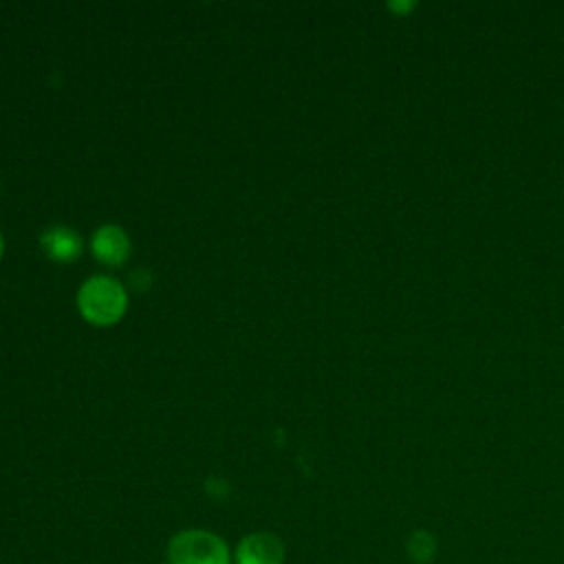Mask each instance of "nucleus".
<instances>
[{"label": "nucleus", "instance_id": "nucleus-1", "mask_svg": "<svg viewBox=\"0 0 564 564\" xmlns=\"http://www.w3.org/2000/svg\"><path fill=\"white\" fill-rule=\"evenodd\" d=\"M79 317L95 328H110L119 324L130 306L126 284L110 273H90L75 293Z\"/></svg>", "mask_w": 564, "mask_h": 564}, {"label": "nucleus", "instance_id": "nucleus-2", "mask_svg": "<svg viewBox=\"0 0 564 564\" xmlns=\"http://www.w3.org/2000/svg\"><path fill=\"white\" fill-rule=\"evenodd\" d=\"M170 564H231L227 542L209 529H183L174 533L165 549Z\"/></svg>", "mask_w": 564, "mask_h": 564}, {"label": "nucleus", "instance_id": "nucleus-3", "mask_svg": "<svg viewBox=\"0 0 564 564\" xmlns=\"http://www.w3.org/2000/svg\"><path fill=\"white\" fill-rule=\"evenodd\" d=\"M90 256L106 269L123 267L132 256V238L119 223H101L88 238Z\"/></svg>", "mask_w": 564, "mask_h": 564}, {"label": "nucleus", "instance_id": "nucleus-4", "mask_svg": "<svg viewBox=\"0 0 564 564\" xmlns=\"http://www.w3.org/2000/svg\"><path fill=\"white\" fill-rule=\"evenodd\" d=\"M284 542L271 531H251L240 538L234 564H284Z\"/></svg>", "mask_w": 564, "mask_h": 564}, {"label": "nucleus", "instance_id": "nucleus-5", "mask_svg": "<svg viewBox=\"0 0 564 564\" xmlns=\"http://www.w3.org/2000/svg\"><path fill=\"white\" fill-rule=\"evenodd\" d=\"M37 245L42 253L55 264H70L84 253V238L70 225H48L40 231Z\"/></svg>", "mask_w": 564, "mask_h": 564}, {"label": "nucleus", "instance_id": "nucleus-6", "mask_svg": "<svg viewBox=\"0 0 564 564\" xmlns=\"http://www.w3.org/2000/svg\"><path fill=\"white\" fill-rule=\"evenodd\" d=\"M405 549L414 564H430L438 551V540L430 529H414L405 542Z\"/></svg>", "mask_w": 564, "mask_h": 564}, {"label": "nucleus", "instance_id": "nucleus-7", "mask_svg": "<svg viewBox=\"0 0 564 564\" xmlns=\"http://www.w3.org/2000/svg\"><path fill=\"white\" fill-rule=\"evenodd\" d=\"M388 7H390V9H394V11H403V13H408V11L414 7V2H390Z\"/></svg>", "mask_w": 564, "mask_h": 564}, {"label": "nucleus", "instance_id": "nucleus-8", "mask_svg": "<svg viewBox=\"0 0 564 564\" xmlns=\"http://www.w3.org/2000/svg\"><path fill=\"white\" fill-rule=\"evenodd\" d=\"M2 256H4V236L0 231V260H2Z\"/></svg>", "mask_w": 564, "mask_h": 564}, {"label": "nucleus", "instance_id": "nucleus-9", "mask_svg": "<svg viewBox=\"0 0 564 564\" xmlns=\"http://www.w3.org/2000/svg\"><path fill=\"white\" fill-rule=\"evenodd\" d=\"M0 185H2V183H0Z\"/></svg>", "mask_w": 564, "mask_h": 564}]
</instances>
